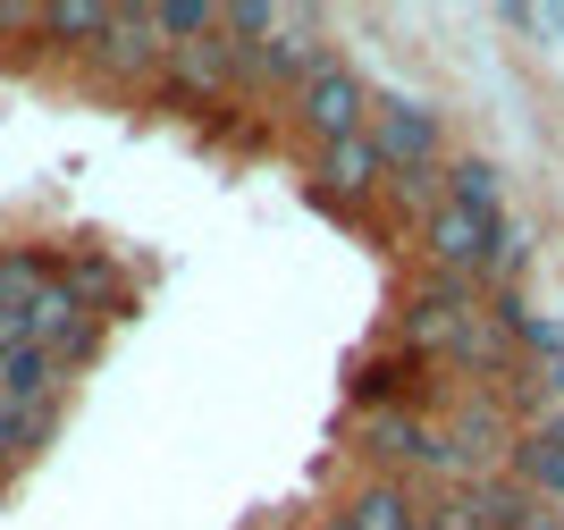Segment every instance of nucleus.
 <instances>
[{
    "instance_id": "nucleus-16",
    "label": "nucleus",
    "mask_w": 564,
    "mask_h": 530,
    "mask_svg": "<svg viewBox=\"0 0 564 530\" xmlns=\"http://www.w3.org/2000/svg\"><path fill=\"white\" fill-rule=\"evenodd\" d=\"M51 278H59L51 253H34V245H0V312H18L25 295H43Z\"/></svg>"
},
{
    "instance_id": "nucleus-15",
    "label": "nucleus",
    "mask_w": 564,
    "mask_h": 530,
    "mask_svg": "<svg viewBox=\"0 0 564 530\" xmlns=\"http://www.w3.org/2000/svg\"><path fill=\"white\" fill-rule=\"evenodd\" d=\"M404 303H422V312H438V321H464V312H480V278H455V270H413Z\"/></svg>"
},
{
    "instance_id": "nucleus-14",
    "label": "nucleus",
    "mask_w": 564,
    "mask_h": 530,
    "mask_svg": "<svg viewBox=\"0 0 564 530\" xmlns=\"http://www.w3.org/2000/svg\"><path fill=\"white\" fill-rule=\"evenodd\" d=\"M506 472H514V480L531 488L540 506H547V497H564V446H547L540 430H522V439H514V455H506Z\"/></svg>"
},
{
    "instance_id": "nucleus-18",
    "label": "nucleus",
    "mask_w": 564,
    "mask_h": 530,
    "mask_svg": "<svg viewBox=\"0 0 564 530\" xmlns=\"http://www.w3.org/2000/svg\"><path fill=\"white\" fill-rule=\"evenodd\" d=\"M152 25H161L169 51H186V43H212V34H219V9H212V0H161Z\"/></svg>"
},
{
    "instance_id": "nucleus-12",
    "label": "nucleus",
    "mask_w": 564,
    "mask_h": 530,
    "mask_svg": "<svg viewBox=\"0 0 564 530\" xmlns=\"http://www.w3.org/2000/svg\"><path fill=\"white\" fill-rule=\"evenodd\" d=\"M438 194H447V203H464V210H480V219H489V210H506V169H497L489 152H455V161L438 169Z\"/></svg>"
},
{
    "instance_id": "nucleus-19",
    "label": "nucleus",
    "mask_w": 564,
    "mask_h": 530,
    "mask_svg": "<svg viewBox=\"0 0 564 530\" xmlns=\"http://www.w3.org/2000/svg\"><path fill=\"white\" fill-rule=\"evenodd\" d=\"M514 354H531V363H564V312H540V303H531V321L514 328Z\"/></svg>"
},
{
    "instance_id": "nucleus-2",
    "label": "nucleus",
    "mask_w": 564,
    "mask_h": 530,
    "mask_svg": "<svg viewBox=\"0 0 564 530\" xmlns=\"http://www.w3.org/2000/svg\"><path fill=\"white\" fill-rule=\"evenodd\" d=\"M447 446L471 463V480H489V472H506V455H514V439H522V421H514V404H506V388H464L447 404Z\"/></svg>"
},
{
    "instance_id": "nucleus-22",
    "label": "nucleus",
    "mask_w": 564,
    "mask_h": 530,
    "mask_svg": "<svg viewBox=\"0 0 564 530\" xmlns=\"http://www.w3.org/2000/svg\"><path fill=\"white\" fill-rule=\"evenodd\" d=\"M540 388H547V396L564 404V363H547V370H540Z\"/></svg>"
},
{
    "instance_id": "nucleus-23",
    "label": "nucleus",
    "mask_w": 564,
    "mask_h": 530,
    "mask_svg": "<svg viewBox=\"0 0 564 530\" xmlns=\"http://www.w3.org/2000/svg\"><path fill=\"white\" fill-rule=\"evenodd\" d=\"M312 530H346V513H321V522H312Z\"/></svg>"
},
{
    "instance_id": "nucleus-11",
    "label": "nucleus",
    "mask_w": 564,
    "mask_h": 530,
    "mask_svg": "<svg viewBox=\"0 0 564 530\" xmlns=\"http://www.w3.org/2000/svg\"><path fill=\"white\" fill-rule=\"evenodd\" d=\"M531 270V219L522 210H489V236H480V295L489 286H522Z\"/></svg>"
},
{
    "instance_id": "nucleus-24",
    "label": "nucleus",
    "mask_w": 564,
    "mask_h": 530,
    "mask_svg": "<svg viewBox=\"0 0 564 530\" xmlns=\"http://www.w3.org/2000/svg\"><path fill=\"white\" fill-rule=\"evenodd\" d=\"M531 530H564V522H556V513H547V522H531Z\"/></svg>"
},
{
    "instance_id": "nucleus-13",
    "label": "nucleus",
    "mask_w": 564,
    "mask_h": 530,
    "mask_svg": "<svg viewBox=\"0 0 564 530\" xmlns=\"http://www.w3.org/2000/svg\"><path fill=\"white\" fill-rule=\"evenodd\" d=\"M101 25H110L101 0H51V9H34V34H43L51 51H94Z\"/></svg>"
},
{
    "instance_id": "nucleus-17",
    "label": "nucleus",
    "mask_w": 564,
    "mask_h": 530,
    "mask_svg": "<svg viewBox=\"0 0 564 530\" xmlns=\"http://www.w3.org/2000/svg\"><path fill=\"white\" fill-rule=\"evenodd\" d=\"M51 430H59V404H34V413H9L0 404V463H25V455H43Z\"/></svg>"
},
{
    "instance_id": "nucleus-7",
    "label": "nucleus",
    "mask_w": 564,
    "mask_h": 530,
    "mask_svg": "<svg viewBox=\"0 0 564 530\" xmlns=\"http://www.w3.org/2000/svg\"><path fill=\"white\" fill-rule=\"evenodd\" d=\"M480 236H489V219L438 194V203L422 210V270H455V278H480Z\"/></svg>"
},
{
    "instance_id": "nucleus-6",
    "label": "nucleus",
    "mask_w": 564,
    "mask_h": 530,
    "mask_svg": "<svg viewBox=\"0 0 564 530\" xmlns=\"http://www.w3.org/2000/svg\"><path fill=\"white\" fill-rule=\"evenodd\" d=\"M388 185V161H379V143L371 136H346V143H321V161H312V203H362V194H379Z\"/></svg>"
},
{
    "instance_id": "nucleus-8",
    "label": "nucleus",
    "mask_w": 564,
    "mask_h": 530,
    "mask_svg": "<svg viewBox=\"0 0 564 530\" xmlns=\"http://www.w3.org/2000/svg\"><path fill=\"white\" fill-rule=\"evenodd\" d=\"M354 446L379 463V480H413L430 446V413H354Z\"/></svg>"
},
{
    "instance_id": "nucleus-25",
    "label": "nucleus",
    "mask_w": 564,
    "mask_h": 530,
    "mask_svg": "<svg viewBox=\"0 0 564 530\" xmlns=\"http://www.w3.org/2000/svg\"><path fill=\"white\" fill-rule=\"evenodd\" d=\"M0 354H9V337H0Z\"/></svg>"
},
{
    "instance_id": "nucleus-10",
    "label": "nucleus",
    "mask_w": 564,
    "mask_h": 530,
    "mask_svg": "<svg viewBox=\"0 0 564 530\" xmlns=\"http://www.w3.org/2000/svg\"><path fill=\"white\" fill-rule=\"evenodd\" d=\"M59 396H68V370L51 363L43 346L0 354V404H9V413H34V404H59Z\"/></svg>"
},
{
    "instance_id": "nucleus-5",
    "label": "nucleus",
    "mask_w": 564,
    "mask_h": 530,
    "mask_svg": "<svg viewBox=\"0 0 564 530\" xmlns=\"http://www.w3.org/2000/svg\"><path fill=\"white\" fill-rule=\"evenodd\" d=\"M422 354H404V346H379V354H362V363L346 370V404L354 413H413L422 396H413V379H422Z\"/></svg>"
},
{
    "instance_id": "nucleus-4",
    "label": "nucleus",
    "mask_w": 564,
    "mask_h": 530,
    "mask_svg": "<svg viewBox=\"0 0 564 530\" xmlns=\"http://www.w3.org/2000/svg\"><path fill=\"white\" fill-rule=\"evenodd\" d=\"M295 118H304L312 143H346L362 136V118H371V85L346 68V60H329V68H312L304 93H295Z\"/></svg>"
},
{
    "instance_id": "nucleus-1",
    "label": "nucleus",
    "mask_w": 564,
    "mask_h": 530,
    "mask_svg": "<svg viewBox=\"0 0 564 530\" xmlns=\"http://www.w3.org/2000/svg\"><path fill=\"white\" fill-rule=\"evenodd\" d=\"M362 136L379 143L388 177H404V169H447V110L422 101V93H371Z\"/></svg>"
},
{
    "instance_id": "nucleus-20",
    "label": "nucleus",
    "mask_w": 564,
    "mask_h": 530,
    "mask_svg": "<svg viewBox=\"0 0 564 530\" xmlns=\"http://www.w3.org/2000/svg\"><path fill=\"white\" fill-rule=\"evenodd\" d=\"M422 530H489L480 513H471V497L455 488V497H438V506H422Z\"/></svg>"
},
{
    "instance_id": "nucleus-9",
    "label": "nucleus",
    "mask_w": 564,
    "mask_h": 530,
    "mask_svg": "<svg viewBox=\"0 0 564 530\" xmlns=\"http://www.w3.org/2000/svg\"><path fill=\"white\" fill-rule=\"evenodd\" d=\"M422 506H430V497L413 480H379V472H371L337 513H346V530H422Z\"/></svg>"
},
{
    "instance_id": "nucleus-21",
    "label": "nucleus",
    "mask_w": 564,
    "mask_h": 530,
    "mask_svg": "<svg viewBox=\"0 0 564 530\" xmlns=\"http://www.w3.org/2000/svg\"><path fill=\"white\" fill-rule=\"evenodd\" d=\"M540 439H547V446H564V404H556V413H540Z\"/></svg>"
},
{
    "instance_id": "nucleus-3",
    "label": "nucleus",
    "mask_w": 564,
    "mask_h": 530,
    "mask_svg": "<svg viewBox=\"0 0 564 530\" xmlns=\"http://www.w3.org/2000/svg\"><path fill=\"white\" fill-rule=\"evenodd\" d=\"M85 60H94L101 85L135 93V85H152V76L169 68V43H161V25H152V9H110V25H101V43L85 51Z\"/></svg>"
}]
</instances>
